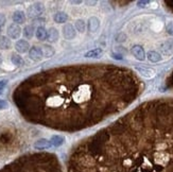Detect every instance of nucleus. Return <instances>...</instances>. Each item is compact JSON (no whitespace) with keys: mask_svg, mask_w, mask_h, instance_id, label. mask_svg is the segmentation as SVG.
Returning <instances> with one entry per match:
<instances>
[{"mask_svg":"<svg viewBox=\"0 0 173 172\" xmlns=\"http://www.w3.org/2000/svg\"><path fill=\"white\" fill-rule=\"evenodd\" d=\"M62 31H63V36L65 39L71 40V39H73V38H76V31L71 23H65V26L63 27Z\"/></svg>","mask_w":173,"mask_h":172,"instance_id":"obj_6","label":"nucleus"},{"mask_svg":"<svg viewBox=\"0 0 173 172\" xmlns=\"http://www.w3.org/2000/svg\"><path fill=\"white\" fill-rule=\"evenodd\" d=\"M149 3H150L149 1H139L137 5H139L140 8H144V7H146V5H149Z\"/></svg>","mask_w":173,"mask_h":172,"instance_id":"obj_28","label":"nucleus"},{"mask_svg":"<svg viewBox=\"0 0 173 172\" xmlns=\"http://www.w3.org/2000/svg\"><path fill=\"white\" fill-rule=\"evenodd\" d=\"M65 141H66L65 137L62 136V135H53V136L51 137V139H50L51 145L55 148H59L61 147V145H63L64 143H65Z\"/></svg>","mask_w":173,"mask_h":172,"instance_id":"obj_14","label":"nucleus"},{"mask_svg":"<svg viewBox=\"0 0 173 172\" xmlns=\"http://www.w3.org/2000/svg\"><path fill=\"white\" fill-rule=\"evenodd\" d=\"M12 47V42L8 36H0V49L9 50Z\"/></svg>","mask_w":173,"mask_h":172,"instance_id":"obj_19","label":"nucleus"},{"mask_svg":"<svg viewBox=\"0 0 173 172\" xmlns=\"http://www.w3.org/2000/svg\"><path fill=\"white\" fill-rule=\"evenodd\" d=\"M8 106H9V104H8L7 101H5V100H0V111L5 110V108H7Z\"/></svg>","mask_w":173,"mask_h":172,"instance_id":"obj_26","label":"nucleus"},{"mask_svg":"<svg viewBox=\"0 0 173 172\" xmlns=\"http://www.w3.org/2000/svg\"><path fill=\"white\" fill-rule=\"evenodd\" d=\"M5 23H7V17H5V14L0 13V29L5 25Z\"/></svg>","mask_w":173,"mask_h":172,"instance_id":"obj_25","label":"nucleus"},{"mask_svg":"<svg viewBox=\"0 0 173 172\" xmlns=\"http://www.w3.org/2000/svg\"><path fill=\"white\" fill-rule=\"evenodd\" d=\"M74 29L80 33H84L86 29V23L83 19H76L74 21Z\"/></svg>","mask_w":173,"mask_h":172,"instance_id":"obj_21","label":"nucleus"},{"mask_svg":"<svg viewBox=\"0 0 173 172\" xmlns=\"http://www.w3.org/2000/svg\"><path fill=\"white\" fill-rule=\"evenodd\" d=\"M34 32H35V31H34L33 26H26V27L23 28V36H25L26 38H28V39H31V38L33 37Z\"/></svg>","mask_w":173,"mask_h":172,"instance_id":"obj_22","label":"nucleus"},{"mask_svg":"<svg viewBox=\"0 0 173 172\" xmlns=\"http://www.w3.org/2000/svg\"><path fill=\"white\" fill-rule=\"evenodd\" d=\"M159 50L164 56L169 58V56L173 55V38H169V39L162 42L159 46Z\"/></svg>","mask_w":173,"mask_h":172,"instance_id":"obj_3","label":"nucleus"},{"mask_svg":"<svg viewBox=\"0 0 173 172\" xmlns=\"http://www.w3.org/2000/svg\"><path fill=\"white\" fill-rule=\"evenodd\" d=\"M125 78L97 64L61 66L37 72L15 88L13 100L28 121L76 133L99 123L114 108ZM117 99V98H116Z\"/></svg>","mask_w":173,"mask_h":172,"instance_id":"obj_1","label":"nucleus"},{"mask_svg":"<svg viewBox=\"0 0 173 172\" xmlns=\"http://www.w3.org/2000/svg\"><path fill=\"white\" fill-rule=\"evenodd\" d=\"M43 51H44V58H50L54 53V50L52 49L51 46H45L43 48Z\"/></svg>","mask_w":173,"mask_h":172,"instance_id":"obj_23","label":"nucleus"},{"mask_svg":"<svg viewBox=\"0 0 173 172\" xmlns=\"http://www.w3.org/2000/svg\"><path fill=\"white\" fill-rule=\"evenodd\" d=\"M51 147L52 145L51 142H50V140H48V139L46 138L38 139V140L34 143V148H35L36 150H48Z\"/></svg>","mask_w":173,"mask_h":172,"instance_id":"obj_12","label":"nucleus"},{"mask_svg":"<svg viewBox=\"0 0 173 172\" xmlns=\"http://www.w3.org/2000/svg\"><path fill=\"white\" fill-rule=\"evenodd\" d=\"M53 20L56 23H65L68 20V15L65 12H56L53 15Z\"/></svg>","mask_w":173,"mask_h":172,"instance_id":"obj_15","label":"nucleus"},{"mask_svg":"<svg viewBox=\"0 0 173 172\" xmlns=\"http://www.w3.org/2000/svg\"><path fill=\"white\" fill-rule=\"evenodd\" d=\"M2 92H3V89H0V95L2 94Z\"/></svg>","mask_w":173,"mask_h":172,"instance_id":"obj_29","label":"nucleus"},{"mask_svg":"<svg viewBox=\"0 0 173 172\" xmlns=\"http://www.w3.org/2000/svg\"><path fill=\"white\" fill-rule=\"evenodd\" d=\"M35 36L41 42H44V40L47 39V30H46V28L43 27V26L37 27V29L35 31Z\"/></svg>","mask_w":173,"mask_h":172,"instance_id":"obj_17","label":"nucleus"},{"mask_svg":"<svg viewBox=\"0 0 173 172\" xmlns=\"http://www.w3.org/2000/svg\"><path fill=\"white\" fill-rule=\"evenodd\" d=\"M166 31L170 36H173V20L168 21V23L166 26Z\"/></svg>","mask_w":173,"mask_h":172,"instance_id":"obj_24","label":"nucleus"},{"mask_svg":"<svg viewBox=\"0 0 173 172\" xmlns=\"http://www.w3.org/2000/svg\"><path fill=\"white\" fill-rule=\"evenodd\" d=\"M147 58H148V60L150 61V62H152V63H158V62H160V61L162 60V54L158 53L157 51H154V50L149 51L148 54H147Z\"/></svg>","mask_w":173,"mask_h":172,"instance_id":"obj_16","label":"nucleus"},{"mask_svg":"<svg viewBox=\"0 0 173 172\" xmlns=\"http://www.w3.org/2000/svg\"><path fill=\"white\" fill-rule=\"evenodd\" d=\"M12 19H13L14 23H16V25H21V23H23L26 21V14L23 11H20V10H17V11H15L13 13V15H12Z\"/></svg>","mask_w":173,"mask_h":172,"instance_id":"obj_10","label":"nucleus"},{"mask_svg":"<svg viewBox=\"0 0 173 172\" xmlns=\"http://www.w3.org/2000/svg\"><path fill=\"white\" fill-rule=\"evenodd\" d=\"M11 62L13 65H15L16 67H21L23 65V58H21L19 54H12L11 56Z\"/></svg>","mask_w":173,"mask_h":172,"instance_id":"obj_20","label":"nucleus"},{"mask_svg":"<svg viewBox=\"0 0 173 172\" xmlns=\"http://www.w3.org/2000/svg\"><path fill=\"white\" fill-rule=\"evenodd\" d=\"M103 54V50L101 48H96V49H92L90 51L86 52L84 54L85 58H101V55Z\"/></svg>","mask_w":173,"mask_h":172,"instance_id":"obj_18","label":"nucleus"},{"mask_svg":"<svg viewBox=\"0 0 173 172\" xmlns=\"http://www.w3.org/2000/svg\"><path fill=\"white\" fill-rule=\"evenodd\" d=\"M29 58L34 62H39L44 58V51L43 48L37 47V46H33L30 48L29 50Z\"/></svg>","mask_w":173,"mask_h":172,"instance_id":"obj_4","label":"nucleus"},{"mask_svg":"<svg viewBox=\"0 0 173 172\" xmlns=\"http://www.w3.org/2000/svg\"><path fill=\"white\" fill-rule=\"evenodd\" d=\"M45 12V7L43 5V3L36 2L31 5L27 10V15L30 18H37L39 16H42Z\"/></svg>","mask_w":173,"mask_h":172,"instance_id":"obj_2","label":"nucleus"},{"mask_svg":"<svg viewBox=\"0 0 173 172\" xmlns=\"http://www.w3.org/2000/svg\"><path fill=\"white\" fill-rule=\"evenodd\" d=\"M15 50L18 53H26L30 50V44L26 39H19L15 44Z\"/></svg>","mask_w":173,"mask_h":172,"instance_id":"obj_9","label":"nucleus"},{"mask_svg":"<svg viewBox=\"0 0 173 172\" xmlns=\"http://www.w3.org/2000/svg\"><path fill=\"white\" fill-rule=\"evenodd\" d=\"M21 31H23V30H21V28L18 25L11 23L7 29L8 37L11 38V39H18L19 36L21 35Z\"/></svg>","mask_w":173,"mask_h":172,"instance_id":"obj_5","label":"nucleus"},{"mask_svg":"<svg viewBox=\"0 0 173 172\" xmlns=\"http://www.w3.org/2000/svg\"><path fill=\"white\" fill-rule=\"evenodd\" d=\"M1 32H2V31H1V29H0V36H1Z\"/></svg>","mask_w":173,"mask_h":172,"instance_id":"obj_30","label":"nucleus"},{"mask_svg":"<svg viewBox=\"0 0 173 172\" xmlns=\"http://www.w3.org/2000/svg\"><path fill=\"white\" fill-rule=\"evenodd\" d=\"M135 70L140 74L141 77L146 79H152L155 77V70L152 69V68L149 67H144V66H136Z\"/></svg>","mask_w":173,"mask_h":172,"instance_id":"obj_7","label":"nucleus"},{"mask_svg":"<svg viewBox=\"0 0 173 172\" xmlns=\"http://www.w3.org/2000/svg\"><path fill=\"white\" fill-rule=\"evenodd\" d=\"M99 27H100V20H99V18L92 16V17H90L89 19H88L87 28H88V31H89V32L98 31Z\"/></svg>","mask_w":173,"mask_h":172,"instance_id":"obj_11","label":"nucleus"},{"mask_svg":"<svg viewBox=\"0 0 173 172\" xmlns=\"http://www.w3.org/2000/svg\"><path fill=\"white\" fill-rule=\"evenodd\" d=\"M131 52H132V54L134 55V58H135L136 60L140 61V62L146 60V52H144V48H142L141 46H139V45L133 46Z\"/></svg>","mask_w":173,"mask_h":172,"instance_id":"obj_8","label":"nucleus"},{"mask_svg":"<svg viewBox=\"0 0 173 172\" xmlns=\"http://www.w3.org/2000/svg\"><path fill=\"white\" fill-rule=\"evenodd\" d=\"M7 84H8V81L7 80L0 81V89H3V88L7 86Z\"/></svg>","mask_w":173,"mask_h":172,"instance_id":"obj_27","label":"nucleus"},{"mask_svg":"<svg viewBox=\"0 0 173 172\" xmlns=\"http://www.w3.org/2000/svg\"><path fill=\"white\" fill-rule=\"evenodd\" d=\"M59 30L55 29V28L51 27L49 30L47 31V40L49 42H55L59 39Z\"/></svg>","mask_w":173,"mask_h":172,"instance_id":"obj_13","label":"nucleus"}]
</instances>
